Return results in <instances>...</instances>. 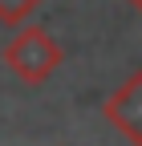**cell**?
Listing matches in <instances>:
<instances>
[{
    "instance_id": "6da1fadb",
    "label": "cell",
    "mask_w": 142,
    "mask_h": 146,
    "mask_svg": "<svg viewBox=\"0 0 142 146\" xmlns=\"http://www.w3.org/2000/svg\"><path fill=\"white\" fill-rule=\"evenodd\" d=\"M65 53L41 25H21L16 36L4 45V65L12 69V77H21L25 85H41L61 69Z\"/></svg>"
},
{
    "instance_id": "7a4b0ae2",
    "label": "cell",
    "mask_w": 142,
    "mask_h": 146,
    "mask_svg": "<svg viewBox=\"0 0 142 146\" xmlns=\"http://www.w3.org/2000/svg\"><path fill=\"white\" fill-rule=\"evenodd\" d=\"M102 118L110 122L126 142L142 146V69H134L130 77L102 102Z\"/></svg>"
},
{
    "instance_id": "3957f363",
    "label": "cell",
    "mask_w": 142,
    "mask_h": 146,
    "mask_svg": "<svg viewBox=\"0 0 142 146\" xmlns=\"http://www.w3.org/2000/svg\"><path fill=\"white\" fill-rule=\"evenodd\" d=\"M37 8H41V0H0V25L21 29L25 21H33Z\"/></svg>"
},
{
    "instance_id": "277c9868",
    "label": "cell",
    "mask_w": 142,
    "mask_h": 146,
    "mask_svg": "<svg viewBox=\"0 0 142 146\" xmlns=\"http://www.w3.org/2000/svg\"><path fill=\"white\" fill-rule=\"evenodd\" d=\"M126 4H130V8H138V12H142V0H126Z\"/></svg>"
}]
</instances>
